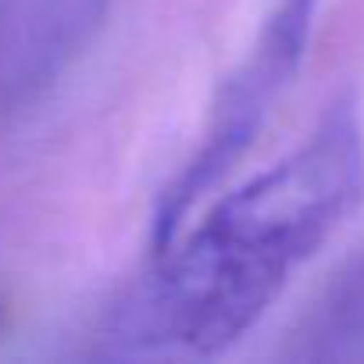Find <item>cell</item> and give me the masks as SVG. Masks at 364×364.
<instances>
[{
  "label": "cell",
  "mask_w": 364,
  "mask_h": 364,
  "mask_svg": "<svg viewBox=\"0 0 364 364\" xmlns=\"http://www.w3.org/2000/svg\"><path fill=\"white\" fill-rule=\"evenodd\" d=\"M364 200V129L339 97L314 132L222 197L193 232L154 254L107 325L125 357H218L279 300L293 272Z\"/></svg>",
  "instance_id": "cell-1"
},
{
  "label": "cell",
  "mask_w": 364,
  "mask_h": 364,
  "mask_svg": "<svg viewBox=\"0 0 364 364\" xmlns=\"http://www.w3.org/2000/svg\"><path fill=\"white\" fill-rule=\"evenodd\" d=\"M111 0H26L0 47V104L40 97L90 47Z\"/></svg>",
  "instance_id": "cell-3"
},
{
  "label": "cell",
  "mask_w": 364,
  "mask_h": 364,
  "mask_svg": "<svg viewBox=\"0 0 364 364\" xmlns=\"http://www.w3.org/2000/svg\"><path fill=\"white\" fill-rule=\"evenodd\" d=\"M314 8L318 0H275L243 61L222 79L197 150L182 161L175 178L157 197L150 222L154 254L175 240L190 211L243 161V154L257 139L264 118L272 114L275 100L286 93L304 61L314 26Z\"/></svg>",
  "instance_id": "cell-2"
}]
</instances>
